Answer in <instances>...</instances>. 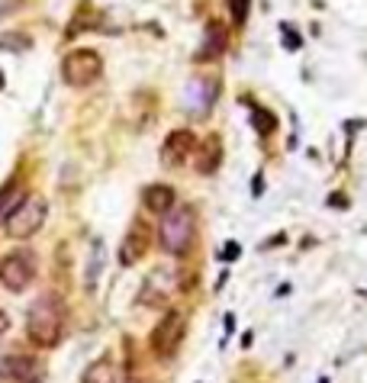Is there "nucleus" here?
Instances as JSON below:
<instances>
[{"mask_svg": "<svg viewBox=\"0 0 367 383\" xmlns=\"http://www.w3.org/2000/svg\"><path fill=\"white\" fill-rule=\"evenodd\" d=\"M222 49H226V30L219 23H213L207 32V45L197 52V61H213L216 55H222Z\"/></svg>", "mask_w": 367, "mask_h": 383, "instance_id": "obj_13", "label": "nucleus"}, {"mask_svg": "<svg viewBox=\"0 0 367 383\" xmlns=\"http://www.w3.org/2000/svg\"><path fill=\"white\" fill-rule=\"evenodd\" d=\"M219 158H222V142H219V136H207L203 142H197V171L200 174H213L219 167Z\"/></svg>", "mask_w": 367, "mask_h": 383, "instance_id": "obj_12", "label": "nucleus"}, {"mask_svg": "<svg viewBox=\"0 0 367 383\" xmlns=\"http://www.w3.org/2000/svg\"><path fill=\"white\" fill-rule=\"evenodd\" d=\"M193 232H197L193 209H190V207H174L171 213H165V216H161V226H158V245H161V251H168L171 258L187 255L190 245H193Z\"/></svg>", "mask_w": 367, "mask_h": 383, "instance_id": "obj_2", "label": "nucleus"}, {"mask_svg": "<svg viewBox=\"0 0 367 383\" xmlns=\"http://www.w3.org/2000/svg\"><path fill=\"white\" fill-rule=\"evenodd\" d=\"M261 190H264L261 187V174H255V197H261Z\"/></svg>", "mask_w": 367, "mask_h": 383, "instance_id": "obj_23", "label": "nucleus"}, {"mask_svg": "<svg viewBox=\"0 0 367 383\" xmlns=\"http://www.w3.org/2000/svg\"><path fill=\"white\" fill-rule=\"evenodd\" d=\"M42 367L30 354H0V383H39Z\"/></svg>", "mask_w": 367, "mask_h": 383, "instance_id": "obj_9", "label": "nucleus"}, {"mask_svg": "<svg viewBox=\"0 0 367 383\" xmlns=\"http://www.w3.org/2000/svg\"><path fill=\"white\" fill-rule=\"evenodd\" d=\"M280 32H284V45H287V49H300V45H303V42H300V36H297L293 30H290L287 23L280 26Z\"/></svg>", "mask_w": 367, "mask_h": 383, "instance_id": "obj_20", "label": "nucleus"}, {"mask_svg": "<svg viewBox=\"0 0 367 383\" xmlns=\"http://www.w3.org/2000/svg\"><path fill=\"white\" fill-rule=\"evenodd\" d=\"M7 329H10V315H7V309H0V338L7 335Z\"/></svg>", "mask_w": 367, "mask_h": 383, "instance_id": "obj_22", "label": "nucleus"}, {"mask_svg": "<svg viewBox=\"0 0 367 383\" xmlns=\"http://www.w3.org/2000/svg\"><path fill=\"white\" fill-rule=\"evenodd\" d=\"M184 335H187V313L184 309H165L155 329L149 335V348L158 361H171L174 354L180 351L184 344Z\"/></svg>", "mask_w": 367, "mask_h": 383, "instance_id": "obj_3", "label": "nucleus"}, {"mask_svg": "<svg viewBox=\"0 0 367 383\" xmlns=\"http://www.w3.org/2000/svg\"><path fill=\"white\" fill-rule=\"evenodd\" d=\"M32 42L30 36H23V39H10V36H0V49H13V52H23V49H30Z\"/></svg>", "mask_w": 367, "mask_h": 383, "instance_id": "obj_19", "label": "nucleus"}, {"mask_svg": "<svg viewBox=\"0 0 367 383\" xmlns=\"http://www.w3.org/2000/svg\"><path fill=\"white\" fill-rule=\"evenodd\" d=\"M238 255H242V248H238L235 242H229V245L222 248V255H219V258H222V261H226V265H229V261H235Z\"/></svg>", "mask_w": 367, "mask_h": 383, "instance_id": "obj_21", "label": "nucleus"}, {"mask_svg": "<svg viewBox=\"0 0 367 383\" xmlns=\"http://www.w3.org/2000/svg\"><path fill=\"white\" fill-rule=\"evenodd\" d=\"M103 74V59L94 49H74L61 59V78L68 87H90Z\"/></svg>", "mask_w": 367, "mask_h": 383, "instance_id": "obj_7", "label": "nucleus"}, {"mask_svg": "<svg viewBox=\"0 0 367 383\" xmlns=\"http://www.w3.org/2000/svg\"><path fill=\"white\" fill-rule=\"evenodd\" d=\"M251 119H255V129H258V132H271V129H274V116H271L268 110H251Z\"/></svg>", "mask_w": 367, "mask_h": 383, "instance_id": "obj_17", "label": "nucleus"}, {"mask_svg": "<svg viewBox=\"0 0 367 383\" xmlns=\"http://www.w3.org/2000/svg\"><path fill=\"white\" fill-rule=\"evenodd\" d=\"M193 152H197V132H190V129H174V132L165 136L161 161L168 167H178V165H184Z\"/></svg>", "mask_w": 367, "mask_h": 383, "instance_id": "obj_10", "label": "nucleus"}, {"mask_svg": "<svg viewBox=\"0 0 367 383\" xmlns=\"http://www.w3.org/2000/svg\"><path fill=\"white\" fill-rule=\"evenodd\" d=\"M142 203H145L149 213L165 216V213H171V209L178 207V194H174V187L171 184H149L145 190H142Z\"/></svg>", "mask_w": 367, "mask_h": 383, "instance_id": "obj_11", "label": "nucleus"}, {"mask_svg": "<svg viewBox=\"0 0 367 383\" xmlns=\"http://www.w3.org/2000/svg\"><path fill=\"white\" fill-rule=\"evenodd\" d=\"M319 383H328V380H326V377H322V380H319Z\"/></svg>", "mask_w": 367, "mask_h": 383, "instance_id": "obj_25", "label": "nucleus"}, {"mask_svg": "<svg viewBox=\"0 0 367 383\" xmlns=\"http://www.w3.org/2000/svg\"><path fill=\"white\" fill-rule=\"evenodd\" d=\"M103 271V242H94L90 245V267H87V290H94L97 284V274Z\"/></svg>", "mask_w": 367, "mask_h": 383, "instance_id": "obj_16", "label": "nucleus"}, {"mask_svg": "<svg viewBox=\"0 0 367 383\" xmlns=\"http://www.w3.org/2000/svg\"><path fill=\"white\" fill-rule=\"evenodd\" d=\"M229 7H232V23L235 26L249 20V0H229Z\"/></svg>", "mask_w": 367, "mask_h": 383, "instance_id": "obj_18", "label": "nucleus"}, {"mask_svg": "<svg viewBox=\"0 0 367 383\" xmlns=\"http://www.w3.org/2000/svg\"><path fill=\"white\" fill-rule=\"evenodd\" d=\"M68 309L55 293H42L26 313V335L36 348H55L65 338Z\"/></svg>", "mask_w": 367, "mask_h": 383, "instance_id": "obj_1", "label": "nucleus"}, {"mask_svg": "<svg viewBox=\"0 0 367 383\" xmlns=\"http://www.w3.org/2000/svg\"><path fill=\"white\" fill-rule=\"evenodd\" d=\"M39 274V258L30 248H13L10 255L0 258V284L10 293H23Z\"/></svg>", "mask_w": 367, "mask_h": 383, "instance_id": "obj_5", "label": "nucleus"}, {"mask_svg": "<svg viewBox=\"0 0 367 383\" xmlns=\"http://www.w3.org/2000/svg\"><path fill=\"white\" fill-rule=\"evenodd\" d=\"M149 248H151V226L145 219H132V226L126 229V236L119 242V265L123 267L139 265L142 258L149 255Z\"/></svg>", "mask_w": 367, "mask_h": 383, "instance_id": "obj_8", "label": "nucleus"}, {"mask_svg": "<svg viewBox=\"0 0 367 383\" xmlns=\"http://www.w3.org/2000/svg\"><path fill=\"white\" fill-rule=\"evenodd\" d=\"M45 219H49V200L42 197V194H26L20 207L10 213V219L3 222V232L13 242H23V238L36 236L45 226Z\"/></svg>", "mask_w": 367, "mask_h": 383, "instance_id": "obj_4", "label": "nucleus"}, {"mask_svg": "<svg viewBox=\"0 0 367 383\" xmlns=\"http://www.w3.org/2000/svg\"><path fill=\"white\" fill-rule=\"evenodd\" d=\"M84 383H116V364L109 358H97L84 371Z\"/></svg>", "mask_w": 367, "mask_h": 383, "instance_id": "obj_14", "label": "nucleus"}, {"mask_svg": "<svg viewBox=\"0 0 367 383\" xmlns=\"http://www.w3.org/2000/svg\"><path fill=\"white\" fill-rule=\"evenodd\" d=\"M23 197H26V194H23V187H20V184L0 187V226H3V222L10 219V213L23 203Z\"/></svg>", "mask_w": 367, "mask_h": 383, "instance_id": "obj_15", "label": "nucleus"}, {"mask_svg": "<svg viewBox=\"0 0 367 383\" xmlns=\"http://www.w3.org/2000/svg\"><path fill=\"white\" fill-rule=\"evenodd\" d=\"M180 290L178 284V267L174 265H158L151 267L149 277L142 280L139 290V306H149V309H165L171 303V296Z\"/></svg>", "mask_w": 367, "mask_h": 383, "instance_id": "obj_6", "label": "nucleus"}, {"mask_svg": "<svg viewBox=\"0 0 367 383\" xmlns=\"http://www.w3.org/2000/svg\"><path fill=\"white\" fill-rule=\"evenodd\" d=\"M0 90H3V71H0Z\"/></svg>", "mask_w": 367, "mask_h": 383, "instance_id": "obj_24", "label": "nucleus"}]
</instances>
